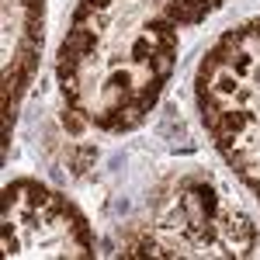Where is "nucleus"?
Wrapping results in <instances>:
<instances>
[{
  "label": "nucleus",
  "instance_id": "nucleus-1",
  "mask_svg": "<svg viewBox=\"0 0 260 260\" xmlns=\"http://www.w3.org/2000/svg\"><path fill=\"white\" fill-rule=\"evenodd\" d=\"M225 236L233 243V253L236 257H246L253 250V222L246 219L243 212H229L225 215Z\"/></svg>",
  "mask_w": 260,
  "mask_h": 260
},
{
  "label": "nucleus",
  "instance_id": "nucleus-2",
  "mask_svg": "<svg viewBox=\"0 0 260 260\" xmlns=\"http://www.w3.org/2000/svg\"><path fill=\"white\" fill-rule=\"evenodd\" d=\"M205 14H208L205 7H194L187 0H167L163 4V18H170L174 24H201Z\"/></svg>",
  "mask_w": 260,
  "mask_h": 260
},
{
  "label": "nucleus",
  "instance_id": "nucleus-3",
  "mask_svg": "<svg viewBox=\"0 0 260 260\" xmlns=\"http://www.w3.org/2000/svg\"><path fill=\"white\" fill-rule=\"evenodd\" d=\"M94 45H98V31H83V28H73L70 35H66V42L59 45L62 56H87V52H94Z\"/></svg>",
  "mask_w": 260,
  "mask_h": 260
},
{
  "label": "nucleus",
  "instance_id": "nucleus-4",
  "mask_svg": "<svg viewBox=\"0 0 260 260\" xmlns=\"http://www.w3.org/2000/svg\"><path fill=\"white\" fill-rule=\"evenodd\" d=\"M146 35H153V39L160 42V49L177 52V24L170 18H149L146 21Z\"/></svg>",
  "mask_w": 260,
  "mask_h": 260
},
{
  "label": "nucleus",
  "instance_id": "nucleus-5",
  "mask_svg": "<svg viewBox=\"0 0 260 260\" xmlns=\"http://www.w3.org/2000/svg\"><path fill=\"white\" fill-rule=\"evenodd\" d=\"M222 49V45H219ZM225 52V66L236 73V77H246V73H253V56L246 52V49H222Z\"/></svg>",
  "mask_w": 260,
  "mask_h": 260
},
{
  "label": "nucleus",
  "instance_id": "nucleus-6",
  "mask_svg": "<svg viewBox=\"0 0 260 260\" xmlns=\"http://www.w3.org/2000/svg\"><path fill=\"white\" fill-rule=\"evenodd\" d=\"M208 87H212L215 94H222V98H229V94H236V90H240L243 83H240V77H236L229 66H222L219 73L212 77V83H208Z\"/></svg>",
  "mask_w": 260,
  "mask_h": 260
},
{
  "label": "nucleus",
  "instance_id": "nucleus-7",
  "mask_svg": "<svg viewBox=\"0 0 260 260\" xmlns=\"http://www.w3.org/2000/svg\"><path fill=\"white\" fill-rule=\"evenodd\" d=\"M250 121H253V111H250V108H225V115H222V125H219V128L243 132ZM219 128H215V132H219Z\"/></svg>",
  "mask_w": 260,
  "mask_h": 260
},
{
  "label": "nucleus",
  "instance_id": "nucleus-8",
  "mask_svg": "<svg viewBox=\"0 0 260 260\" xmlns=\"http://www.w3.org/2000/svg\"><path fill=\"white\" fill-rule=\"evenodd\" d=\"M142 118H146V108L139 101H128L125 108L118 111V132H128V128H139Z\"/></svg>",
  "mask_w": 260,
  "mask_h": 260
},
{
  "label": "nucleus",
  "instance_id": "nucleus-9",
  "mask_svg": "<svg viewBox=\"0 0 260 260\" xmlns=\"http://www.w3.org/2000/svg\"><path fill=\"white\" fill-rule=\"evenodd\" d=\"M156 49H160V45H153V35H146V31H142L139 39L132 42V59L149 66V59H153V52H156Z\"/></svg>",
  "mask_w": 260,
  "mask_h": 260
},
{
  "label": "nucleus",
  "instance_id": "nucleus-10",
  "mask_svg": "<svg viewBox=\"0 0 260 260\" xmlns=\"http://www.w3.org/2000/svg\"><path fill=\"white\" fill-rule=\"evenodd\" d=\"M149 66H153V73H156V77L167 80V77L174 73V52H170V49H156V52H153V59H149Z\"/></svg>",
  "mask_w": 260,
  "mask_h": 260
},
{
  "label": "nucleus",
  "instance_id": "nucleus-11",
  "mask_svg": "<svg viewBox=\"0 0 260 260\" xmlns=\"http://www.w3.org/2000/svg\"><path fill=\"white\" fill-rule=\"evenodd\" d=\"M160 90H163V77H153V80H149V83L139 90V98H136V101H139L142 108L149 111V108L156 104V98H160Z\"/></svg>",
  "mask_w": 260,
  "mask_h": 260
},
{
  "label": "nucleus",
  "instance_id": "nucleus-12",
  "mask_svg": "<svg viewBox=\"0 0 260 260\" xmlns=\"http://www.w3.org/2000/svg\"><path fill=\"white\" fill-rule=\"evenodd\" d=\"M94 160H98V149H94V146H80V149L73 153V170H77V174H83V170H87Z\"/></svg>",
  "mask_w": 260,
  "mask_h": 260
},
{
  "label": "nucleus",
  "instance_id": "nucleus-13",
  "mask_svg": "<svg viewBox=\"0 0 260 260\" xmlns=\"http://www.w3.org/2000/svg\"><path fill=\"white\" fill-rule=\"evenodd\" d=\"M62 125H66V132L70 136H80L83 132V118L77 115V108L70 104V108H62Z\"/></svg>",
  "mask_w": 260,
  "mask_h": 260
},
{
  "label": "nucleus",
  "instance_id": "nucleus-14",
  "mask_svg": "<svg viewBox=\"0 0 260 260\" xmlns=\"http://www.w3.org/2000/svg\"><path fill=\"white\" fill-rule=\"evenodd\" d=\"M94 125H101V128H111V132H118V111H115V108L94 111Z\"/></svg>",
  "mask_w": 260,
  "mask_h": 260
},
{
  "label": "nucleus",
  "instance_id": "nucleus-15",
  "mask_svg": "<svg viewBox=\"0 0 260 260\" xmlns=\"http://www.w3.org/2000/svg\"><path fill=\"white\" fill-rule=\"evenodd\" d=\"M77 56H62L59 52V62H56V77H59V80H66V77H73V73H77Z\"/></svg>",
  "mask_w": 260,
  "mask_h": 260
},
{
  "label": "nucleus",
  "instance_id": "nucleus-16",
  "mask_svg": "<svg viewBox=\"0 0 260 260\" xmlns=\"http://www.w3.org/2000/svg\"><path fill=\"white\" fill-rule=\"evenodd\" d=\"M243 42H246V31H243V28H233V31H225L219 39V45L222 49H240Z\"/></svg>",
  "mask_w": 260,
  "mask_h": 260
},
{
  "label": "nucleus",
  "instance_id": "nucleus-17",
  "mask_svg": "<svg viewBox=\"0 0 260 260\" xmlns=\"http://www.w3.org/2000/svg\"><path fill=\"white\" fill-rule=\"evenodd\" d=\"M59 87H62V98L70 101L73 108H80V90H77V80H73V77H66V80H59Z\"/></svg>",
  "mask_w": 260,
  "mask_h": 260
},
{
  "label": "nucleus",
  "instance_id": "nucleus-18",
  "mask_svg": "<svg viewBox=\"0 0 260 260\" xmlns=\"http://www.w3.org/2000/svg\"><path fill=\"white\" fill-rule=\"evenodd\" d=\"M225 160H229V167H233L236 174H246V170H250V156H246V153H240V149L225 153Z\"/></svg>",
  "mask_w": 260,
  "mask_h": 260
},
{
  "label": "nucleus",
  "instance_id": "nucleus-19",
  "mask_svg": "<svg viewBox=\"0 0 260 260\" xmlns=\"http://www.w3.org/2000/svg\"><path fill=\"white\" fill-rule=\"evenodd\" d=\"M28 7V14H42V0H21Z\"/></svg>",
  "mask_w": 260,
  "mask_h": 260
},
{
  "label": "nucleus",
  "instance_id": "nucleus-20",
  "mask_svg": "<svg viewBox=\"0 0 260 260\" xmlns=\"http://www.w3.org/2000/svg\"><path fill=\"white\" fill-rule=\"evenodd\" d=\"M80 4H87V7H94V11H104L111 0H80Z\"/></svg>",
  "mask_w": 260,
  "mask_h": 260
}]
</instances>
